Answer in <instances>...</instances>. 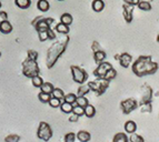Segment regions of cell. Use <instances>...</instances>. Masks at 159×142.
<instances>
[{
  "mask_svg": "<svg viewBox=\"0 0 159 142\" xmlns=\"http://www.w3.org/2000/svg\"><path fill=\"white\" fill-rule=\"evenodd\" d=\"M15 3L20 9H27L31 5V0H15Z\"/></svg>",
  "mask_w": 159,
  "mask_h": 142,
  "instance_id": "cell-24",
  "label": "cell"
},
{
  "mask_svg": "<svg viewBox=\"0 0 159 142\" xmlns=\"http://www.w3.org/2000/svg\"><path fill=\"white\" fill-rule=\"evenodd\" d=\"M139 109H140L141 113H151V111H152V105H151V102L143 103V104H139Z\"/></svg>",
  "mask_w": 159,
  "mask_h": 142,
  "instance_id": "cell-30",
  "label": "cell"
},
{
  "mask_svg": "<svg viewBox=\"0 0 159 142\" xmlns=\"http://www.w3.org/2000/svg\"><path fill=\"white\" fill-rule=\"evenodd\" d=\"M137 7L143 11H150L151 10V5L149 1H147V0H141L140 2L138 3Z\"/></svg>",
  "mask_w": 159,
  "mask_h": 142,
  "instance_id": "cell-27",
  "label": "cell"
},
{
  "mask_svg": "<svg viewBox=\"0 0 159 142\" xmlns=\"http://www.w3.org/2000/svg\"><path fill=\"white\" fill-rule=\"evenodd\" d=\"M0 18L2 19V20H8V13L3 10L0 11Z\"/></svg>",
  "mask_w": 159,
  "mask_h": 142,
  "instance_id": "cell-47",
  "label": "cell"
},
{
  "mask_svg": "<svg viewBox=\"0 0 159 142\" xmlns=\"http://www.w3.org/2000/svg\"><path fill=\"white\" fill-rule=\"evenodd\" d=\"M27 58H28V59H31V60L37 61V59H38V52L36 50L29 49V50L27 51Z\"/></svg>",
  "mask_w": 159,
  "mask_h": 142,
  "instance_id": "cell-38",
  "label": "cell"
},
{
  "mask_svg": "<svg viewBox=\"0 0 159 142\" xmlns=\"http://www.w3.org/2000/svg\"><path fill=\"white\" fill-rule=\"evenodd\" d=\"M68 42H69V37L67 34H64L62 37H60L58 40H56L49 47V49L47 51V58H46V64H47V67L49 69L52 68L56 64L58 59L66 51Z\"/></svg>",
  "mask_w": 159,
  "mask_h": 142,
  "instance_id": "cell-1",
  "label": "cell"
},
{
  "mask_svg": "<svg viewBox=\"0 0 159 142\" xmlns=\"http://www.w3.org/2000/svg\"><path fill=\"white\" fill-rule=\"evenodd\" d=\"M89 92H90V88H89L88 84H80L79 88H78L77 95L78 97H81V95H85L86 97V95H88Z\"/></svg>",
  "mask_w": 159,
  "mask_h": 142,
  "instance_id": "cell-23",
  "label": "cell"
},
{
  "mask_svg": "<svg viewBox=\"0 0 159 142\" xmlns=\"http://www.w3.org/2000/svg\"><path fill=\"white\" fill-rule=\"evenodd\" d=\"M41 92H45V93H49V95H51L53 91V89H55V87H53V84L50 83V82H43V84L41 86Z\"/></svg>",
  "mask_w": 159,
  "mask_h": 142,
  "instance_id": "cell-25",
  "label": "cell"
},
{
  "mask_svg": "<svg viewBox=\"0 0 159 142\" xmlns=\"http://www.w3.org/2000/svg\"><path fill=\"white\" fill-rule=\"evenodd\" d=\"M48 36H49V39H50V40H55V39H56V37H57V36H56V32L53 31V30L51 29V28L49 30H48Z\"/></svg>",
  "mask_w": 159,
  "mask_h": 142,
  "instance_id": "cell-45",
  "label": "cell"
},
{
  "mask_svg": "<svg viewBox=\"0 0 159 142\" xmlns=\"http://www.w3.org/2000/svg\"><path fill=\"white\" fill-rule=\"evenodd\" d=\"M79 120V117L77 114H75V113H70V116H69V122H77Z\"/></svg>",
  "mask_w": 159,
  "mask_h": 142,
  "instance_id": "cell-44",
  "label": "cell"
},
{
  "mask_svg": "<svg viewBox=\"0 0 159 142\" xmlns=\"http://www.w3.org/2000/svg\"><path fill=\"white\" fill-rule=\"evenodd\" d=\"M65 93L64 91L61 89H59V88H55L52 91V93H51V97L52 98H57V99H60V100L64 101V98H65Z\"/></svg>",
  "mask_w": 159,
  "mask_h": 142,
  "instance_id": "cell-29",
  "label": "cell"
},
{
  "mask_svg": "<svg viewBox=\"0 0 159 142\" xmlns=\"http://www.w3.org/2000/svg\"><path fill=\"white\" fill-rule=\"evenodd\" d=\"M133 13H134V6H130V5H125L122 6V15H124V18H125L126 22L127 24H130L131 21H133Z\"/></svg>",
  "mask_w": 159,
  "mask_h": 142,
  "instance_id": "cell-12",
  "label": "cell"
},
{
  "mask_svg": "<svg viewBox=\"0 0 159 142\" xmlns=\"http://www.w3.org/2000/svg\"><path fill=\"white\" fill-rule=\"evenodd\" d=\"M138 107H139V103H138V101L136 100V99H134V98H128V99H126V100L120 102V109H121L122 113H125V114L131 113L134 110H136Z\"/></svg>",
  "mask_w": 159,
  "mask_h": 142,
  "instance_id": "cell-7",
  "label": "cell"
},
{
  "mask_svg": "<svg viewBox=\"0 0 159 142\" xmlns=\"http://www.w3.org/2000/svg\"><path fill=\"white\" fill-rule=\"evenodd\" d=\"M12 31V24L8 20L0 21V32L3 34H8Z\"/></svg>",
  "mask_w": 159,
  "mask_h": 142,
  "instance_id": "cell-14",
  "label": "cell"
},
{
  "mask_svg": "<svg viewBox=\"0 0 159 142\" xmlns=\"http://www.w3.org/2000/svg\"><path fill=\"white\" fill-rule=\"evenodd\" d=\"M70 70H71V76L75 82H77L79 84H85V82L88 79L87 71L78 66H71Z\"/></svg>",
  "mask_w": 159,
  "mask_h": 142,
  "instance_id": "cell-6",
  "label": "cell"
},
{
  "mask_svg": "<svg viewBox=\"0 0 159 142\" xmlns=\"http://www.w3.org/2000/svg\"><path fill=\"white\" fill-rule=\"evenodd\" d=\"M88 86L90 88V91H93L97 95H101L105 93L107 88L109 87V81L105 79H96L88 82Z\"/></svg>",
  "mask_w": 159,
  "mask_h": 142,
  "instance_id": "cell-4",
  "label": "cell"
},
{
  "mask_svg": "<svg viewBox=\"0 0 159 142\" xmlns=\"http://www.w3.org/2000/svg\"><path fill=\"white\" fill-rule=\"evenodd\" d=\"M110 69H112L111 63L107 62V61H103V62L99 63L98 67L93 70V76H95L97 79H103V77L106 76V73Z\"/></svg>",
  "mask_w": 159,
  "mask_h": 142,
  "instance_id": "cell-8",
  "label": "cell"
},
{
  "mask_svg": "<svg viewBox=\"0 0 159 142\" xmlns=\"http://www.w3.org/2000/svg\"><path fill=\"white\" fill-rule=\"evenodd\" d=\"M38 99L43 103H49V101H50V99H51V95L40 91V93L38 95Z\"/></svg>",
  "mask_w": 159,
  "mask_h": 142,
  "instance_id": "cell-33",
  "label": "cell"
},
{
  "mask_svg": "<svg viewBox=\"0 0 159 142\" xmlns=\"http://www.w3.org/2000/svg\"><path fill=\"white\" fill-rule=\"evenodd\" d=\"M158 63L152 61L150 55H140L131 66V70L137 77L154 74L158 70Z\"/></svg>",
  "mask_w": 159,
  "mask_h": 142,
  "instance_id": "cell-2",
  "label": "cell"
},
{
  "mask_svg": "<svg viewBox=\"0 0 159 142\" xmlns=\"http://www.w3.org/2000/svg\"><path fill=\"white\" fill-rule=\"evenodd\" d=\"M152 95H154V92H152V89H151L150 86H148V84H143V88H141V99H140L139 104L151 102Z\"/></svg>",
  "mask_w": 159,
  "mask_h": 142,
  "instance_id": "cell-9",
  "label": "cell"
},
{
  "mask_svg": "<svg viewBox=\"0 0 159 142\" xmlns=\"http://www.w3.org/2000/svg\"><path fill=\"white\" fill-rule=\"evenodd\" d=\"M75 104L79 105V107H82V108H86L88 104H89V101L88 99L85 97V95H81V97H78L77 95V100H76V103Z\"/></svg>",
  "mask_w": 159,
  "mask_h": 142,
  "instance_id": "cell-28",
  "label": "cell"
},
{
  "mask_svg": "<svg viewBox=\"0 0 159 142\" xmlns=\"http://www.w3.org/2000/svg\"><path fill=\"white\" fill-rule=\"evenodd\" d=\"M53 18H43V20H40L36 26H34V29L37 30L38 32L40 31H48V30L51 28V24H53Z\"/></svg>",
  "mask_w": 159,
  "mask_h": 142,
  "instance_id": "cell-10",
  "label": "cell"
},
{
  "mask_svg": "<svg viewBox=\"0 0 159 142\" xmlns=\"http://www.w3.org/2000/svg\"><path fill=\"white\" fill-rule=\"evenodd\" d=\"M37 8L39 9L41 12H47L50 8V3L48 0H38L37 2Z\"/></svg>",
  "mask_w": 159,
  "mask_h": 142,
  "instance_id": "cell-18",
  "label": "cell"
},
{
  "mask_svg": "<svg viewBox=\"0 0 159 142\" xmlns=\"http://www.w3.org/2000/svg\"><path fill=\"white\" fill-rule=\"evenodd\" d=\"M40 69L38 66L37 61L31 60V59H25L22 62V74L27 78H34L36 76H39Z\"/></svg>",
  "mask_w": 159,
  "mask_h": 142,
  "instance_id": "cell-3",
  "label": "cell"
},
{
  "mask_svg": "<svg viewBox=\"0 0 159 142\" xmlns=\"http://www.w3.org/2000/svg\"><path fill=\"white\" fill-rule=\"evenodd\" d=\"M76 100H77V95H75V93H67L64 98L65 102L71 103V104H75V103H76Z\"/></svg>",
  "mask_w": 159,
  "mask_h": 142,
  "instance_id": "cell-34",
  "label": "cell"
},
{
  "mask_svg": "<svg viewBox=\"0 0 159 142\" xmlns=\"http://www.w3.org/2000/svg\"><path fill=\"white\" fill-rule=\"evenodd\" d=\"M129 142H145V139H143V137L140 135V134L134 133V134H130Z\"/></svg>",
  "mask_w": 159,
  "mask_h": 142,
  "instance_id": "cell-35",
  "label": "cell"
},
{
  "mask_svg": "<svg viewBox=\"0 0 159 142\" xmlns=\"http://www.w3.org/2000/svg\"><path fill=\"white\" fill-rule=\"evenodd\" d=\"M112 142H129V137L124 132H118L115 134Z\"/></svg>",
  "mask_w": 159,
  "mask_h": 142,
  "instance_id": "cell-20",
  "label": "cell"
},
{
  "mask_svg": "<svg viewBox=\"0 0 159 142\" xmlns=\"http://www.w3.org/2000/svg\"><path fill=\"white\" fill-rule=\"evenodd\" d=\"M60 1H62V0H60Z\"/></svg>",
  "mask_w": 159,
  "mask_h": 142,
  "instance_id": "cell-51",
  "label": "cell"
},
{
  "mask_svg": "<svg viewBox=\"0 0 159 142\" xmlns=\"http://www.w3.org/2000/svg\"><path fill=\"white\" fill-rule=\"evenodd\" d=\"M119 64L122 67V68H129L130 66H133V57L131 55L127 52H124V53H120V57H119Z\"/></svg>",
  "mask_w": 159,
  "mask_h": 142,
  "instance_id": "cell-11",
  "label": "cell"
},
{
  "mask_svg": "<svg viewBox=\"0 0 159 142\" xmlns=\"http://www.w3.org/2000/svg\"><path fill=\"white\" fill-rule=\"evenodd\" d=\"M60 22L61 24H66V26H70V24H72V16L68 12L62 13L60 17Z\"/></svg>",
  "mask_w": 159,
  "mask_h": 142,
  "instance_id": "cell-22",
  "label": "cell"
},
{
  "mask_svg": "<svg viewBox=\"0 0 159 142\" xmlns=\"http://www.w3.org/2000/svg\"><path fill=\"white\" fill-rule=\"evenodd\" d=\"M77 139V134L74 132H69L65 135V141L66 142H75Z\"/></svg>",
  "mask_w": 159,
  "mask_h": 142,
  "instance_id": "cell-40",
  "label": "cell"
},
{
  "mask_svg": "<svg viewBox=\"0 0 159 142\" xmlns=\"http://www.w3.org/2000/svg\"><path fill=\"white\" fill-rule=\"evenodd\" d=\"M0 8H1V1H0Z\"/></svg>",
  "mask_w": 159,
  "mask_h": 142,
  "instance_id": "cell-49",
  "label": "cell"
},
{
  "mask_svg": "<svg viewBox=\"0 0 159 142\" xmlns=\"http://www.w3.org/2000/svg\"><path fill=\"white\" fill-rule=\"evenodd\" d=\"M72 113L77 114L78 117L85 116V108L79 107V105H77V104H74V111H72Z\"/></svg>",
  "mask_w": 159,
  "mask_h": 142,
  "instance_id": "cell-37",
  "label": "cell"
},
{
  "mask_svg": "<svg viewBox=\"0 0 159 142\" xmlns=\"http://www.w3.org/2000/svg\"><path fill=\"white\" fill-rule=\"evenodd\" d=\"M20 137L18 134H9L5 138V142H19Z\"/></svg>",
  "mask_w": 159,
  "mask_h": 142,
  "instance_id": "cell-39",
  "label": "cell"
},
{
  "mask_svg": "<svg viewBox=\"0 0 159 142\" xmlns=\"http://www.w3.org/2000/svg\"><path fill=\"white\" fill-rule=\"evenodd\" d=\"M55 30H56V32H58V33L60 34H68L69 31H70V28H69V26H66V24H61V22H59V24H56V27H55Z\"/></svg>",
  "mask_w": 159,
  "mask_h": 142,
  "instance_id": "cell-17",
  "label": "cell"
},
{
  "mask_svg": "<svg viewBox=\"0 0 159 142\" xmlns=\"http://www.w3.org/2000/svg\"><path fill=\"white\" fill-rule=\"evenodd\" d=\"M60 110L64 113L70 114V113H72V111H74V104L62 101V103H61V105H60Z\"/></svg>",
  "mask_w": 159,
  "mask_h": 142,
  "instance_id": "cell-21",
  "label": "cell"
},
{
  "mask_svg": "<svg viewBox=\"0 0 159 142\" xmlns=\"http://www.w3.org/2000/svg\"><path fill=\"white\" fill-rule=\"evenodd\" d=\"M157 42H159V33H158V36H157Z\"/></svg>",
  "mask_w": 159,
  "mask_h": 142,
  "instance_id": "cell-48",
  "label": "cell"
},
{
  "mask_svg": "<svg viewBox=\"0 0 159 142\" xmlns=\"http://www.w3.org/2000/svg\"><path fill=\"white\" fill-rule=\"evenodd\" d=\"M64 142H66V141H64Z\"/></svg>",
  "mask_w": 159,
  "mask_h": 142,
  "instance_id": "cell-52",
  "label": "cell"
},
{
  "mask_svg": "<svg viewBox=\"0 0 159 142\" xmlns=\"http://www.w3.org/2000/svg\"><path fill=\"white\" fill-rule=\"evenodd\" d=\"M91 7L95 12H100L105 9V2H103V0H93Z\"/></svg>",
  "mask_w": 159,
  "mask_h": 142,
  "instance_id": "cell-16",
  "label": "cell"
},
{
  "mask_svg": "<svg viewBox=\"0 0 159 142\" xmlns=\"http://www.w3.org/2000/svg\"><path fill=\"white\" fill-rule=\"evenodd\" d=\"M91 49H93V52H97V51H100L102 50L100 47V45H99V42L98 41H93V45H91Z\"/></svg>",
  "mask_w": 159,
  "mask_h": 142,
  "instance_id": "cell-42",
  "label": "cell"
},
{
  "mask_svg": "<svg viewBox=\"0 0 159 142\" xmlns=\"http://www.w3.org/2000/svg\"><path fill=\"white\" fill-rule=\"evenodd\" d=\"M124 129H125L126 133L128 134H134L137 131V123L133 120H128L126 121L125 126H124Z\"/></svg>",
  "mask_w": 159,
  "mask_h": 142,
  "instance_id": "cell-13",
  "label": "cell"
},
{
  "mask_svg": "<svg viewBox=\"0 0 159 142\" xmlns=\"http://www.w3.org/2000/svg\"><path fill=\"white\" fill-rule=\"evenodd\" d=\"M77 139L79 140L80 142H89L91 139L90 133L86 130H80L79 132L77 133Z\"/></svg>",
  "mask_w": 159,
  "mask_h": 142,
  "instance_id": "cell-15",
  "label": "cell"
},
{
  "mask_svg": "<svg viewBox=\"0 0 159 142\" xmlns=\"http://www.w3.org/2000/svg\"><path fill=\"white\" fill-rule=\"evenodd\" d=\"M38 37H39V40L41 42L46 41V40L49 39V36H48V31H40V32H38Z\"/></svg>",
  "mask_w": 159,
  "mask_h": 142,
  "instance_id": "cell-41",
  "label": "cell"
},
{
  "mask_svg": "<svg viewBox=\"0 0 159 142\" xmlns=\"http://www.w3.org/2000/svg\"><path fill=\"white\" fill-rule=\"evenodd\" d=\"M95 114H96V108L93 104L89 103L85 108V116L87 118H93V117H95Z\"/></svg>",
  "mask_w": 159,
  "mask_h": 142,
  "instance_id": "cell-26",
  "label": "cell"
},
{
  "mask_svg": "<svg viewBox=\"0 0 159 142\" xmlns=\"http://www.w3.org/2000/svg\"><path fill=\"white\" fill-rule=\"evenodd\" d=\"M61 103H62V100L57 99V98H52V97H51L50 101H49V105H50L51 108H60Z\"/></svg>",
  "mask_w": 159,
  "mask_h": 142,
  "instance_id": "cell-36",
  "label": "cell"
},
{
  "mask_svg": "<svg viewBox=\"0 0 159 142\" xmlns=\"http://www.w3.org/2000/svg\"><path fill=\"white\" fill-rule=\"evenodd\" d=\"M0 57H1V52H0Z\"/></svg>",
  "mask_w": 159,
  "mask_h": 142,
  "instance_id": "cell-50",
  "label": "cell"
},
{
  "mask_svg": "<svg viewBox=\"0 0 159 142\" xmlns=\"http://www.w3.org/2000/svg\"><path fill=\"white\" fill-rule=\"evenodd\" d=\"M31 83L34 87L41 88V86L43 84V80L40 76H36V77H34V78H31Z\"/></svg>",
  "mask_w": 159,
  "mask_h": 142,
  "instance_id": "cell-31",
  "label": "cell"
},
{
  "mask_svg": "<svg viewBox=\"0 0 159 142\" xmlns=\"http://www.w3.org/2000/svg\"><path fill=\"white\" fill-rule=\"evenodd\" d=\"M106 58H107V55L103 50L93 52V60L98 63V64H99V63H101V62H103V61L106 60Z\"/></svg>",
  "mask_w": 159,
  "mask_h": 142,
  "instance_id": "cell-19",
  "label": "cell"
},
{
  "mask_svg": "<svg viewBox=\"0 0 159 142\" xmlns=\"http://www.w3.org/2000/svg\"><path fill=\"white\" fill-rule=\"evenodd\" d=\"M43 18H45V17H43V16H38V17H36V18H34V20L31 21V24L34 27V26H36V24H38V22H39L40 20H43Z\"/></svg>",
  "mask_w": 159,
  "mask_h": 142,
  "instance_id": "cell-46",
  "label": "cell"
},
{
  "mask_svg": "<svg viewBox=\"0 0 159 142\" xmlns=\"http://www.w3.org/2000/svg\"><path fill=\"white\" fill-rule=\"evenodd\" d=\"M117 77V71H116V69H110V70L108 71V72H107L106 73V76L103 77V79L105 80H107V81H111V80H114L115 78H116Z\"/></svg>",
  "mask_w": 159,
  "mask_h": 142,
  "instance_id": "cell-32",
  "label": "cell"
},
{
  "mask_svg": "<svg viewBox=\"0 0 159 142\" xmlns=\"http://www.w3.org/2000/svg\"><path fill=\"white\" fill-rule=\"evenodd\" d=\"M125 3H127V5H130V6H138V3L140 2L141 0H122Z\"/></svg>",
  "mask_w": 159,
  "mask_h": 142,
  "instance_id": "cell-43",
  "label": "cell"
},
{
  "mask_svg": "<svg viewBox=\"0 0 159 142\" xmlns=\"http://www.w3.org/2000/svg\"><path fill=\"white\" fill-rule=\"evenodd\" d=\"M52 129L51 126L45 121H41L38 126L37 129V137L43 141H49L52 138Z\"/></svg>",
  "mask_w": 159,
  "mask_h": 142,
  "instance_id": "cell-5",
  "label": "cell"
}]
</instances>
